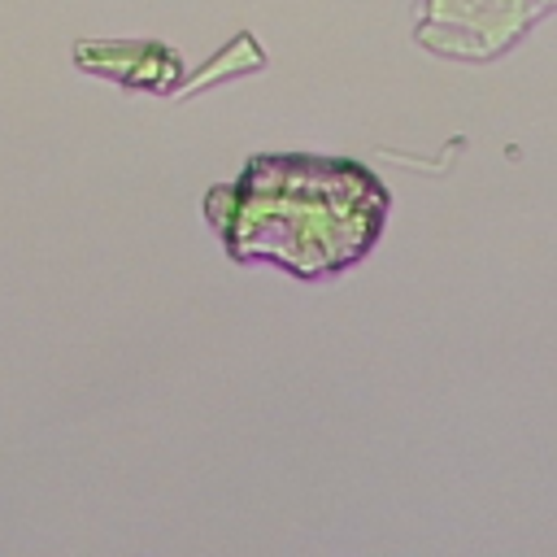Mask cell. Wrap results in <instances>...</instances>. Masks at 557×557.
Returning a JSON list of instances; mask_svg holds the SVG:
<instances>
[{"label":"cell","mask_w":557,"mask_h":557,"mask_svg":"<svg viewBox=\"0 0 557 557\" xmlns=\"http://www.w3.org/2000/svg\"><path fill=\"white\" fill-rule=\"evenodd\" d=\"M235 222H226L231 252L274 257L296 274H326L357 261L383 226L387 196L361 165L261 157L235 187Z\"/></svg>","instance_id":"cell-1"}]
</instances>
